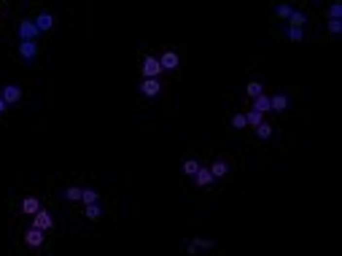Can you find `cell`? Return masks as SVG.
Segmentation results:
<instances>
[{"mask_svg":"<svg viewBox=\"0 0 342 256\" xmlns=\"http://www.w3.org/2000/svg\"><path fill=\"white\" fill-rule=\"evenodd\" d=\"M0 100H3L6 105L19 103V100H22V89H19L17 84H8V87H3V92H0Z\"/></svg>","mask_w":342,"mask_h":256,"instance_id":"1","label":"cell"},{"mask_svg":"<svg viewBox=\"0 0 342 256\" xmlns=\"http://www.w3.org/2000/svg\"><path fill=\"white\" fill-rule=\"evenodd\" d=\"M33 221H35V229H41V232H46V229L54 227V219L49 210H38V213L33 216Z\"/></svg>","mask_w":342,"mask_h":256,"instance_id":"2","label":"cell"},{"mask_svg":"<svg viewBox=\"0 0 342 256\" xmlns=\"http://www.w3.org/2000/svg\"><path fill=\"white\" fill-rule=\"evenodd\" d=\"M159 73H162V65H159V59L145 57V59H143V76H145V78H157Z\"/></svg>","mask_w":342,"mask_h":256,"instance_id":"3","label":"cell"},{"mask_svg":"<svg viewBox=\"0 0 342 256\" xmlns=\"http://www.w3.org/2000/svg\"><path fill=\"white\" fill-rule=\"evenodd\" d=\"M159 89H162V84H159L157 78H145V81L140 84V92H143L145 97H157Z\"/></svg>","mask_w":342,"mask_h":256,"instance_id":"4","label":"cell"},{"mask_svg":"<svg viewBox=\"0 0 342 256\" xmlns=\"http://www.w3.org/2000/svg\"><path fill=\"white\" fill-rule=\"evenodd\" d=\"M178 62H180V59H178V54H175V52H164L162 57H159L162 70H175V68H178Z\"/></svg>","mask_w":342,"mask_h":256,"instance_id":"5","label":"cell"},{"mask_svg":"<svg viewBox=\"0 0 342 256\" xmlns=\"http://www.w3.org/2000/svg\"><path fill=\"white\" fill-rule=\"evenodd\" d=\"M35 35H38V30H35L33 22H22V24H19V38H22V41H35Z\"/></svg>","mask_w":342,"mask_h":256,"instance_id":"6","label":"cell"},{"mask_svg":"<svg viewBox=\"0 0 342 256\" xmlns=\"http://www.w3.org/2000/svg\"><path fill=\"white\" fill-rule=\"evenodd\" d=\"M24 243H27L30 248H38V245L43 243V232H41V229H35V227H33L27 235H24Z\"/></svg>","mask_w":342,"mask_h":256,"instance_id":"7","label":"cell"},{"mask_svg":"<svg viewBox=\"0 0 342 256\" xmlns=\"http://www.w3.org/2000/svg\"><path fill=\"white\" fill-rule=\"evenodd\" d=\"M19 54H22L24 59H33L35 54H38V46H35V41H22V43H19Z\"/></svg>","mask_w":342,"mask_h":256,"instance_id":"8","label":"cell"},{"mask_svg":"<svg viewBox=\"0 0 342 256\" xmlns=\"http://www.w3.org/2000/svg\"><path fill=\"white\" fill-rule=\"evenodd\" d=\"M41 210V202L35 197H24V202H22V213H27V216H35Z\"/></svg>","mask_w":342,"mask_h":256,"instance_id":"9","label":"cell"},{"mask_svg":"<svg viewBox=\"0 0 342 256\" xmlns=\"http://www.w3.org/2000/svg\"><path fill=\"white\" fill-rule=\"evenodd\" d=\"M35 30H38V33H41V30H52V24H54V17L52 14H41V17L35 19Z\"/></svg>","mask_w":342,"mask_h":256,"instance_id":"10","label":"cell"},{"mask_svg":"<svg viewBox=\"0 0 342 256\" xmlns=\"http://www.w3.org/2000/svg\"><path fill=\"white\" fill-rule=\"evenodd\" d=\"M286 105H288L286 94H275V97H270V111H286Z\"/></svg>","mask_w":342,"mask_h":256,"instance_id":"11","label":"cell"},{"mask_svg":"<svg viewBox=\"0 0 342 256\" xmlns=\"http://www.w3.org/2000/svg\"><path fill=\"white\" fill-rule=\"evenodd\" d=\"M194 178H197L199 186H210V183H213V173H210V170H202V167L197 170V175H194Z\"/></svg>","mask_w":342,"mask_h":256,"instance_id":"12","label":"cell"},{"mask_svg":"<svg viewBox=\"0 0 342 256\" xmlns=\"http://www.w3.org/2000/svg\"><path fill=\"white\" fill-rule=\"evenodd\" d=\"M253 111H256V113L270 111V97H267V94H261V97H256V100H253Z\"/></svg>","mask_w":342,"mask_h":256,"instance_id":"13","label":"cell"},{"mask_svg":"<svg viewBox=\"0 0 342 256\" xmlns=\"http://www.w3.org/2000/svg\"><path fill=\"white\" fill-rule=\"evenodd\" d=\"M210 173H213V178H224V175L229 173V167H226V162H213Z\"/></svg>","mask_w":342,"mask_h":256,"instance_id":"14","label":"cell"},{"mask_svg":"<svg viewBox=\"0 0 342 256\" xmlns=\"http://www.w3.org/2000/svg\"><path fill=\"white\" fill-rule=\"evenodd\" d=\"M248 94H251V97H261V94H264V84H259V81H251L248 84Z\"/></svg>","mask_w":342,"mask_h":256,"instance_id":"15","label":"cell"},{"mask_svg":"<svg viewBox=\"0 0 342 256\" xmlns=\"http://www.w3.org/2000/svg\"><path fill=\"white\" fill-rule=\"evenodd\" d=\"M256 135H259L261 140H270V138H272V127H270V124H264V122H261L259 127H256Z\"/></svg>","mask_w":342,"mask_h":256,"instance_id":"16","label":"cell"},{"mask_svg":"<svg viewBox=\"0 0 342 256\" xmlns=\"http://www.w3.org/2000/svg\"><path fill=\"white\" fill-rule=\"evenodd\" d=\"M291 27H296V30H302V24H305V14L302 11H291Z\"/></svg>","mask_w":342,"mask_h":256,"instance_id":"17","label":"cell"},{"mask_svg":"<svg viewBox=\"0 0 342 256\" xmlns=\"http://www.w3.org/2000/svg\"><path fill=\"white\" fill-rule=\"evenodd\" d=\"M197 170H199V162H194V159H186L183 162V173L186 175H197Z\"/></svg>","mask_w":342,"mask_h":256,"instance_id":"18","label":"cell"},{"mask_svg":"<svg viewBox=\"0 0 342 256\" xmlns=\"http://www.w3.org/2000/svg\"><path fill=\"white\" fill-rule=\"evenodd\" d=\"M81 200H84L87 205H94V202H97V192H94V189H84V192H81Z\"/></svg>","mask_w":342,"mask_h":256,"instance_id":"19","label":"cell"},{"mask_svg":"<svg viewBox=\"0 0 342 256\" xmlns=\"http://www.w3.org/2000/svg\"><path fill=\"white\" fill-rule=\"evenodd\" d=\"M81 192H84V189H78V186H70L68 192H65V200H70V202H73V200H81Z\"/></svg>","mask_w":342,"mask_h":256,"instance_id":"20","label":"cell"},{"mask_svg":"<svg viewBox=\"0 0 342 256\" xmlns=\"http://www.w3.org/2000/svg\"><path fill=\"white\" fill-rule=\"evenodd\" d=\"M100 213H103V210H100V205H97V202H94V205H87V216L92 219V221H97Z\"/></svg>","mask_w":342,"mask_h":256,"instance_id":"21","label":"cell"},{"mask_svg":"<svg viewBox=\"0 0 342 256\" xmlns=\"http://www.w3.org/2000/svg\"><path fill=\"white\" fill-rule=\"evenodd\" d=\"M245 124H253V127H259V124H261V113L251 111L248 116H245Z\"/></svg>","mask_w":342,"mask_h":256,"instance_id":"22","label":"cell"},{"mask_svg":"<svg viewBox=\"0 0 342 256\" xmlns=\"http://www.w3.org/2000/svg\"><path fill=\"white\" fill-rule=\"evenodd\" d=\"M232 127H237V129L245 127V116H243V113H234V116H232Z\"/></svg>","mask_w":342,"mask_h":256,"instance_id":"23","label":"cell"},{"mask_svg":"<svg viewBox=\"0 0 342 256\" xmlns=\"http://www.w3.org/2000/svg\"><path fill=\"white\" fill-rule=\"evenodd\" d=\"M329 30H331V33H340V30H342V22H340V19H331V22H329Z\"/></svg>","mask_w":342,"mask_h":256,"instance_id":"24","label":"cell"},{"mask_svg":"<svg viewBox=\"0 0 342 256\" xmlns=\"http://www.w3.org/2000/svg\"><path fill=\"white\" fill-rule=\"evenodd\" d=\"M278 17L288 19V17H291V6H278Z\"/></svg>","mask_w":342,"mask_h":256,"instance_id":"25","label":"cell"},{"mask_svg":"<svg viewBox=\"0 0 342 256\" xmlns=\"http://www.w3.org/2000/svg\"><path fill=\"white\" fill-rule=\"evenodd\" d=\"M288 35H291V41H302V30H296V27H291Z\"/></svg>","mask_w":342,"mask_h":256,"instance_id":"26","label":"cell"},{"mask_svg":"<svg viewBox=\"0 0 342 256\" xmlns=\"http://www.w3.org/2000/svg\"><path fill=\"white\" fill-rule=\"evenodd\" d=\"M340 14H342V6H340V3H334V6H331V17L340 19Z\"/></svg>","mask_w":342,"mask_h":256,"instance_id":"27","label":"cell"},{"mask_svg":"<svg viewBox=\"0 0 342 256\" xmlns=\"http://www.w3.org/2000/svg\"><path fill=\"white\" fill-rule=\"evenodd\" d=\"M3 111H6V103H3V100H0V113H3Z\"/></svg>","mask_w":342,"mask_h":256,"instance_id":"28","label":"cell"}]
</instances>
